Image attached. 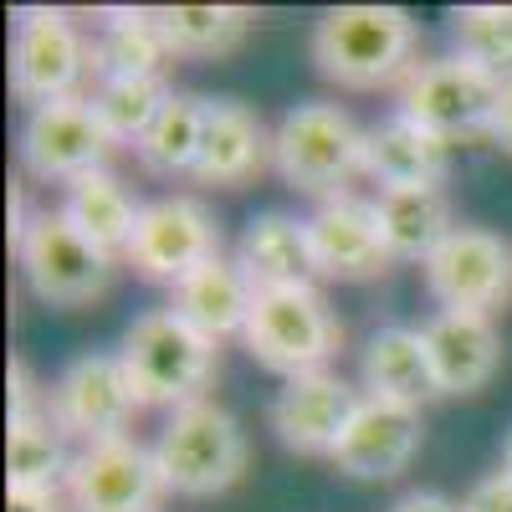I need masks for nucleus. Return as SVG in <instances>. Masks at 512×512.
<instances>
[{
  "instance_id": "nucleus-7",
  "label": "nucleus",
  "mask_w": 512,
  "mask_h": 512,
  "mask_svg": "<svg viewBox=\"0 0 512 512\" xmlns=\"http://www.w3.org/2000/svg\"><path fill=\"white\" fill-rule=\"evenodd\" d=\"M425 292L441 313H497L512 303V246L497 231L456 226L431 256H425Z\"/></svg>"
},
{
  "instance_id": "nucleus-27",
  "label": "nucleus",
  "mask_w": 512,
  "mask_h": 512,
  "mask_svg": "<svg viewBox=\"0 0 512 512\" xmlns=\"http://www.w3.org/2000/svg\"><path fill=\"white\" fill-rule=\"evenodd\" d=\"M154 26L164 36L169 57H231L251 31V11H241V6H159Z\"/></svg>"
},
{
  "instance_id": "nucleus-26",
  "label": "nucleus",
  "mask_w": 512,
  "mask_h": 512,
  "mask_svg": "<svg viewBox=\"0 0 512 512\" xmlns=\"http://www.w3.org/2000/svg\"><path fill=\"white\" fill-rule=\"evenodd\" d=\"M72 456H67V431L52 420V410L11 415L6 436V492H57L67 482Z\"/></svg>"
},
{
  "instance_id": "nucleus-32",
  "label": "nucleus",
  "mask_w": 512,
  "mask_h": 512,
  "mask_svg": "<svg viewBox=\"0 0 512 512\" xmlns=\"http://www.w3.org/2000/svg\"><path fill=\"white\" fill-rule=\"evenodd\" d=\"M487 139L512 154V82H502V93H497V108H492V123H487Z\"/></svg>"
},
{
  "instance_id": "nucleus-10",
  "label": "nucleus",
  "mask_w": 512,
  "mask_h": 512,
  "mask_svg": "<svg viewBox=\"0 0 512 512\" xmlns=\"http://www.w3.org/2000/svg\"><path fill=\"white\" fill-rule=\"evenodd\" d=\"M62 487L72 512H154L159 497L169 492L154 451L139 446L134 436L88 441L72 456V472Z\"/></svg>"
},
{
  "instance_id": "nucleus-16",
  "label": "nucleus",
  "mask_w": 512,
  "mask_h": 512,
  "mask_svg": "<svg viewBox=\"0 0 512 512\" xmlns=\"http://www.w3.org/2000/svg\"><path fill=\"white\" fill-rule=\"evenodd\" d=\"M415 451H420V410L364 395L328 461L354 482H390L415 461Z\"/></svg>"
},
{
  "instance_id": "nucleus-35",
  "label": "nucleus",
  "mask_w": 512,
  "mask_h": 512,
  "mask_svg": "<svg viewBox=\"0 0 512 512\" xmlns=\"http://www.w3.org/2000/svg\"><path fill=\"white\" fill-rule=\"evenodd\" d=\"M502 472L512 477V431H507V441H502Z\"/></svg>"
},
{
  "instance_id": "nucleus-2",
  "label": "nucleus",
  "mask_w": 512,
  "mask_h": 512,
  "mask_svg": "<svg viewBox=\"0 0 512 512\" xmlns=\"http://www.w3.org/2000/svg\"><path fill=\"white\" fill-rule=\"evenodd\" d=\"M123 374L134 384V400L144 405H169L180 410L190 400H205V384L221 369V349L216 338H205L200 328H190L175 308H149L123 328L118 344Z\"/></svg>"
},
{
  "instance_id": "nucleus-20",
  "label": "nucleus",
  "mask_w": 512,
  "mask_h": 512,
  "mask_svg": "<svg viewBox=\"0 0 512 512\" xmlns=\"http://www.w3.org/2000/svg\"><path fill=\"white\" fill-rule=\"evenodd\" d=\"M446 139H436L431 128L410 123L405 113L379 118L364 128V175H374L384 190L405 185H441L446 180Z\"/></svg>"
},
{
  "instance_id": "nucleus-23",
  "label": "nucleus",
  "mask_w": 512,
  "mask_h": 512,
  "mask_svg": "<svg viewBox=\"0 0 512 512\" xmlns=\"http://www.w3.org/2000/svg\"><path fill=\"white\" fill-rule=\"evenodd\" d=\"M169 47L154 26V11H103L98 36L88 41V72L98 82L113 77H164Z\"/></svg>"
},
{
  "instance_id": "nucleus-31",
  "label": "nucleus",
  "mask_w": 512,
  "mask_h": 512,
  "mask_svg": "<svg viewBox=\"0 0 512 512\" xmlns=\"http://www.w3.org/2000/svg\"><path fill=\"white\" fill-rule=\"evenodd\" d=\"M461 512H512V477H507V472L482 477L472 492H466Z\"/></svg>"
},
{
  "instance_id": "nucleus-17",
  "label": "nucleus",
  "mask_w": 512,
  "mask_h": 512,
  "mask_svg": "<svg viewBox=\"0 0 512 512\" xmlns=\"http://www.w3.org/2000/svg\"><path fill=\"white\" fill-rule=\"evenodd\" d=\"M272 164V134L241 98H205V139L195 159L200 185H246Z\"/></svg>"
},
{
  "instance_id": "nucleus-6",
  "label": "nucleus",
  "mask_w": 512,
  "mask_h": 512,
  "mask_svg": "<svg viewBox=\"0 0 512 512\" xmlns=\"http://www.w3.org/2000/svg\"><path fill=\"white\" fill-rule=\"evenodd\" d=\"M16 256L31 292L52 308H82L93 297H103L118 262V256H108L103 246L82 236L62 210H36L26 236L16 241Z\"/></svg>"
},
{
  "instance_id": "nucleus-1",
  "label": "nucleus",
  "mask_w": 512,
  "mask_h": 512,
  "mask_svg": "<svg viewBox=\"0 0 512 512\" xmlns=\"http://www.w3.org/2000/svg\"><path fill=\"white\" fill-rule=\"evenodd\" d=\"M420 31L400 6H338L313 26V62L328 82L349 93H374L405 82L420 62Z\"/></svg>"
},
{
  "instance_id": "nucleus-24",
  "label": "nucleus",
  "mask_w": 512,
  "mask_h": 512,
  "mask_svg": "<svg viewBox=\"0 0 512 512\" xmlns=\"http://www.w3.org/2000/svg\"><path fill=\"white\" fill-rule=\"evenodd\" d=\"M379 231L395 256L425 262L456 226H451V200L441 185H405V190H379Z\"/></svg>"
},
{
  "instance_id": "nucleus-33",
  "label": "nucleus",
  "mask_w": 512,
  "mask_h": 512,
  "mask_svg": "<svg viewBox=\"0 0 512 512\" xmlns=\"http://www.w3.org/2000/svg\"><path fill=\"white\" fill-rule=\"evenodd\" d=\"M6 512H72L57 492H6Z\"/></svg>"
},
{
  "instance_id": "nucleus-19",
  "label": "nucleus",
  "mask_w": 512,
  "mask_h": 512,
  "mask_svg": "<svg viewBox=\"0 0 512 512\" xmlns=\"http://www.w3.org/2000/svg\"><path fill=\"white\" fill-rule=\"evenodd\" d=\"M359 379H364V395L369 400H384V405L420 410L431 395H441L420 328H400V323L369 333L364 359H359Z\"/></svg>"
},
{
  "instance_id": "nucleus-8",
  "label": "nucleus",
  "mask_w": 512,
  "mask_h": 512,
  "mask_svg": "<svg viewBox=\"0 0 512 512\" xmlns=\"http://www.w3.org/2000/svg\"><path fill=\"white\" fill-rule=\"evenodd\" d=\"M221 256V226L210 216V205L195 195H164L139 210V231L128 241L123 262L144 282H169L180 287L195 267Z\"/></svg>"
},
{
  "instance_id": "nucleus-15",
  "label": "nucleus",
  "mask_w": 512,
  "mask_h": 512,
  "mask_svg": "<svg viewBox=\"0 0 512 512\" xmlns=\"http://www.w3.org/2000/svg\"><path fill=\"white\" fill-rule=\"evenodd\" d=\"M359 405H364V395L344 374H333V369L297 374L272 400V431L297 456H333L338 436H344V425L354 420Z\"/></svg>"
},
{
  "instance_id": "nucleus-29",
  "label": "nucleus",
  "mask_w": 512,
  "mask_h": 512,
  "mask_svg": "<svg viewBox=\"0 0 512 512\" xmlns=\"http://www.w3.org/2000/svg\"><path fill=\"white\" fill-rule=\"evenodd\" d=\"M175 98L169 93V82L164 77H113V82H98V88L88 93L98 123L108 128V139L123 144V139H144L149 134V123L164 113V103Z\"/></svg>"
},
{
  "instance_id": "nucleus-30",
  "label": "nucleus",
  "mask_w": 512,
  "mask_h": 512,
  "mask_svg": "<svg viewBox=\"0 0 512 512\" xmlns=\"http://www.w3.org/2000/svg\"><path fill=\"white\" fill-rule=\"evenodd\" d=\"M451 41L456 57L477 72L512 82V6H461L451 11Z\"/></svg>"
},
{
  "instance_id": "nucleus-9",
  "label": "nucleus",
  "mask_w": 512,
  "mask_h": 512,
  "mask_svg": "<svg viewBox=\"0 0 512 512\" xmlns=\"http://www.w3.org/2000/svg\"><path fill=\"white\" fill-rule=\"evenodd\" d=\"M502 82L477 72L461 57H441V62H420L405 82H400V108L410 123L431 128L436 139H466V134H487L492 108H497Z\"/></svg>"
},
{
  "instance_id": "nucleus-34",
  "label": "nucleus",
  "mask_w": 512,
  "mask_h": 512,
  "mask_svg": "<svg viewBox=\"0 0 512 512\" xmlns=\"http://www.w3.org/2000/svg\"><path fill=\"white\" fill-rule=\"evenodd\" d=\"M390 512H461V502H451L441 492H405Z\"/></svg>"
},
{
  "instance_id": "nucleus-28",
  "label": "nucleus",
  "mask_w": 512,
  "mask_h": 512,
  "mask_svg": "<svg viewBox=\"0 0 512 512\" xmlns=\"http://www.w3.org/2000/svg\"><path fill=\"white\" fill-rule=\"evenodd\" d=\"M200 139H205V98L175 93L134 149L149 175H195Z\"/></svg>"
},
{
  "instance_id": "nucleus-12",
  "label": "nucleus",
  "mask_w": 512,
  "mask_h": 512,
  "mask_svg": "<svg viewBox=\"0 0 512 512\" xmlns=\"http://www.w3.org/2000/svg\"><path fill=\"white\" fill-rule=\"evenodd\" d=\"M113 139L108 128L98 123L93 103L88 98H62V103H41L31 108L26 128H21V164L26 175L36 180H62L72 185L77 175H93L103 169Z\"/></svg>"
},
{
  "instance_id": "nucleus-5",
  "label": "nucleus",
  "mask_w": 512,
  "mask_h": 512,
  "mask_svg": "<svg viewBox=\"0 0 512 512\" xmlns=\"http://www.w3.org/2000/svg\"><path fill=\"white\" fill-rule=\"evenodd\" d=\"M241 344L262 369L297 379V374H318L338 354L344 323L333 318L328 297L313 282H297V287H277V292H256Z\"/></svg>"
},
{
  "instance_id": "nucleus-11",
  "label": "nucleus",
  "mask_w": 512,
  "mask_h": 512,
  "mask_svg": "<svg viewBox=\"0 0 512 512\" xmlns=\"http://www.w3.org/2000/svg\"><path fill=\"white\" fill-rule=\"evenodd\" d=\"M88 77V41L72 26L67 11L52 6H31L16 21L11 41V82L16 93L41 108V103H62L77 98V82Z\"/></svg>"
},
{
  "instance_id": "nucleus-21",
  "label": "nucleus",
  "mask_w": 512,
  "mask_h": 512,
  "mask_svg": "<svg viewBox=\"0 0 512 512\" xmlns=\"http://www.w3.org/2000/svg\"><path fill=\"white\" fill-rule=\"evenodd\" d=\"M236 267L256 292H277L313 282V251H308V221L262 210L236 241Z\"/></svg>"
},
{
  "instance_id": "nucleus-18",
  "label": "nucleus",
  "mask_w": 512,
  "mask_h": 512,
  "mask_svg": "<svg viewBox=\"0 0 512 512\" xmlns=\"http://www.w3.org/2000/svg\"><path fill=\"white\" fill-rule=\"evenodd\" d=\"M420 338L441 395H477L502 364V333L487 313H436Z\"/></svg>"
},
{
  "instance_id": "nucleus-13",
  "label": "nucleus",
  "mask_w": 512,
  "mask_h": 512,
  "mask_svg": "<svg viewBox=\"0 0 512 512\" xmlns=\"http://www.w3.org/2000/svg\"><path fill=\"white\" fill-rule=\"evenodd\" d=\"M308 251H313V277H328V282H374L395 262L390 241L379 231L374 200H359V195H333L313 210Z\"/></svg>"
},
{
  "instance_id": "nucleus-3",
  "label": "nucleus",
  "mask_w": 512,
  "mask_h": 512,
  "mask_svg": "<svg viewBox=\"0 0 512 512\" xmlns=\"http://www.w3.org/2000/svg\"><path fill=\"white\" fill-rule=\"evenodd\" d=\"M154 461L164 472V487L180 497H221L246 477V431L241 420L216 400H190L164 420L154 441Z\"/></svg>"
},
{
  "instance_id": "nucleus-25",
  "label": "nucleus",
  "mask_w": 512,
  "mask_h": 512,
  "mask_svg": "<svg viewBox=\"0 0 512 512\" xmlns=\"http://www.w3.org/2000/svg\"><path fill=\"white\" fill-rule=\"evenodd\" d=\"M139 210L144 205L128 200V190L118 185V175H108V169L77 175L67 185V200H62V216L93 246H103L108 256H128V241L139 231Z\"/></svg>"
},
{
  "instance_id": "nucleus-14",
  "label": "nucleus",
  "mask_w": 512,
  "mask_h": 512,
  "mask_svg": "<svg viewBox=\"0 0 512 512\" xmlns=\"http://www.w3.org/2000/svg\"><path fill=\"white\" fill-rule=\"evenodd\" d=\"M47 410L67 436L108 441V436H128L123 425L134 420L139 400H134V384H128L118 354H82L62 369Z\"/></svg>"
},
{
  "instance_id": "nucleus-4",
  "label": "nucleus",
  "mask_w": 512,
  "mask_h": 512,
  "mask_svg": "<svg viewBox=\"0 0 512 512\" xmlns=\"http://www.w3.org/2000/svg\"><path fill=\"white\" fill-rule=\"evenodd\" d=\"M272 169L287 190L313 195L318 205L349 195L344 185L364 169V128L338 103H297L272 134Z\"/></svg>"
},
{
  "instance_id": "nucleus-22",
  "label": "nucleus",
  "mask_w": 512,
  "mask_h": 512,
  "mask_svg": "<svg viewBox=\"0 0 512 512\" xmlns=\"http://www.w3.org/2000/svg\"><path fill=\"white\" fill-rule=\"evenodd\" d=\"M251 303H256V287L241 277L236 262L216 256V262L195 267L180 287H175V308L190 328H200L205 338H231V333H246V318H251Z\"/></svg>"
}]
</instances>
